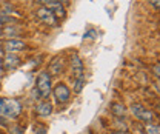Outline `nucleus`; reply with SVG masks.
Instances as JSON below:
<instances>
[{"label":"nucleus","instance_id":"f257e3e1","mask_svg":"<svg viewBox=\"0 0 160 134\" xmlns=\"http://www.w3.org/2000/svg\"><path fill=\"white\" fill-rule=\"evenodd\" d=\"M23 111V106L19 99H3V117L17 119Z\"/></svg>","mask_w":160,"mask_h":134},{"label":"nucleus","instance_id":"f03ea898","mask_svg":"<svg viewBox=\"0 0 160 134\" xmlns=\"http://www.w3.org/2000/svg\"><path fill=\"white\" fill-rule=\"evenodd\" d=\"M36 90L39 91L42 97H48L52 90V79L48 71H40L37 80H36Z\"/></svg>","mask_w":160,"mask_h":134},{"label":"nucleus","instance_id":"7ed1b4c3","mask_svg":"<svg viewBox=\"0 0 160 134\" xmlns=\"http://www.w3.org/2000/svg\"><path fill=\"white\" fill-rule=\"evenodd\" d=\"M129 111L137 120L143 122V123H152L154 122V113L151 110H148L146 106H143L142 103H132Z\"/></svg>","mask_w":160,"mask_h":134},{"label":"nucleus","instance_id":"20e7f679","mask_svg":"<svg viewBox=\"0 0 160 134\" xmlns=\"http://www.w3.org/2000/svg\"><path fill=\"white\" fill-rule=\"evenodd\" d=\"M36 16H37V19H39L42 23H45V25H48V26H52V28H57V26H59V19H57L46 6H37V8H36Z\"/></svg>","mask_w":160,"mask_h":134},{"label":"nucleus","instance_id":"39448f33","mask_svg":"<svg viewBox=\"0 0 160 134\" xmlns=\"http://www.w3.org/2000/svg\"><path fill=\"white\" fill-rule=\"evenodd\" d=\"M28 48L26 42L25 40H20V39H8L3 42V49L5 53H12V54H17L20 51H25Z\"/></svg>","mask_w":160,"mask_h":134},{"label":"nucleus","instance_id":"423d86ee","mask_svg":"<svg viewBox=\"0 0 160 134\" xmlns=\"http://www.w3.org/2000/svg\"><path fill=\"white\" fill-rule=\"evenodd\" d=\"M52 96L54 99L59 102V103H66V102H69V99H71V91H69V88L65 85V83H57L54 88H52Z\"/></svg>","mask_w":160,"mask_h":134},{"label":"nucleus","instance_id":"0eeeda50","mask_svg":"<svg viewBox=\"0 0 160 134\" xmlns=\"http://www.w3.org/2000/svg\"><path fill=\"white\" fill-rule=\"evenodd\" d=\"M69 68H71V74L74 79H79V77H85V66H83V62L80 59L79 54H72L69 59Z\"/></svg>","mask_w":160,"mask_h":134},{"label":"nucleus","instance_id":"6e6552de","mask_svg":"<svg viewBox=\"0 0 160 134\" xmlns=\"http://www.w3.org/2000/svg\"><path fill=\"white\" fill-rule=\"evenodd\" d=\"M23 34V28L19 23H11V25H5L3 29L0 31V36L6 39H19Z\"/></svg>","mask_w":160,"mask_h":134},{"label":"nucleus","instance_id":"1a4fd4ad","mask_svg":"<svg viewBox=\"0 0 160 134\" xmlns=\"http://www.w3.org/2000/svg\"><path fill=\"white\" fill-rule=\"evenodd\" d=\"M52 110H54V106H52V103L49 100H42L36 106V113L40 117H49L52 114Z\"/></svg>","mask_w":160,"mask_h":134},{"label":"nucleus","instance_id":"9d476101","mask_svg":"<svg viewBox=\"0 0 160 134\" xmlns=\"http://www.w3.org/2000/svg\"><path fill=\"white\" fill-rule=\"evenodd\" d=\"M20 65V57L17 54H12V53H6L5 57H3V68L5 70H14Z\"/></svg>","mask_w":160,"mask_h":134},{"label":"nucleus","instance_id":"9b49d317","mask_svg":"<svg viewBox=\"0 0 160 134\" xmlns=\"http://www.w3.org/2000/svg\"><path fill=\"white\" fill-rule=\"evenodd\" d=\"M57 19H63L65 16H66V9H65V6L62 5V3H59V2H49V3H46L45 5Z\"/></svg>","mask_w":160,"mask_h":134},{"label":"nucleus","instance_id":"f8f14e48","mask_svg":"<svg viewBox=\"0 0 160 134\" xmlns=\"http://www.w3.org/2000/svg\"><path fill=\"white\" fill-rule=\"evenodd\" d=\"M65 65H66V62H65V59L63 57H56L54 60H51V63H49V74H62L63 73V70H65Z\"/></svg>","mask_w":160,"mask_h":134},{"label":"nucleus","instance_id":"ddd939ff","mask_svg":"<svg viewBox=\"0 0 160 134\" xmlns=\"http://www.w3.org/2000/svg\"><path fill=\"white\" fill-rule=\"evenodd\" d=\"M111 113L116 116V117L122 119V117L126 116L128 110H126V106H125L122 102H112V103H111Z\"/></svg>","mask_w":160,"mask_h":134},{"label":"nucleus","instance_id":"4468645a","mask_svg":"<svg viewBox=\"0 0 160 134\" xmlns=\"http://www.w3.org/2000/svg\"><path fill=\"white\" fill-rule=\"evenodd\" d=\"M145 134H160L157 123H145Z\"/></svg>","mask_w":160,"mask_h":134},{"label":"nucleus","instance_id":"2eb2a0df","mask_svg":"<svg viewBox=\"0 0 160 134\" xmlns=\"http://www.w3.org/2000/svg\"><path fill=\"white\" fill-rule=\"evenodd\" d=\"M83 85H85V77H79V79H74V91L80 93L83 90Z\"/></svg>","mask_w":160,"mask_h":134},{"label":"nucleus","instance_id":"dca6fc26","mask_svg":"<svg viewBox=\"0 0 160 134\" xmlns=\"http://www.w3.org/2000/svg\"><path fill=\"white\" fill-rule=\"evenodd\" d=\"M9 134H23V130L20 128L17 123H14V125L9 126Z\"/></svg>","mask_w":160,"mask_h":134},{"label":"nucleus","instance_id":"f3484780","mask_svg":"<svg viewBox=\"0 0 160 134\" xmlns=\"http://www.w3.org/2000/svg\"><path fill=\"white\" fill-rule=\"evenodd\" d=\"M34 134H46V128L43 125H37L34 130Z\"/></svg>","mask_w":160,"mask_h":134},{"label":"nucleus","instance_id":"a211bd4d","mask_svg":"<svg viewBox=\"0 0 160 134\" xmlns=\"http://www.w3.org/2000/svg\"><path fill=\"white\" fill-rule=\"evenodd\" d=\"M146 2H148L156 11H159V0H146Z\"/></svg>","mask_w":160,"mask_h":134},{"label":"nucleus","instance_id":"6ab92c4d","mask_svg":"<svg viewBox=\"0 0 160 134\" xmlns=\"http://www.w3.org/2000/svg\"><path fill=\"white\" fill-rule=\"evenodd\" d=\"M31 97H32V99H34V100H39L40 97V94H39V91H37V90H36V88H34V90H32V93H31Z\"/></svg>","mask_w":160,"mask_h":134},{"label":"nucleus","instance_id":"aec40b11","mask_svg":"<svg viewBox=\"0 0 160 134\" xmlns=\"http://www.w3.org/2000/svg\"><path fill=\"white\" fill-rule=\"evenodd\" d=\"M32 2H36V3H39L40 6H45L46 3H49V2H54V0H32Z\"/></svg>","mask_w":160,"mask_h":134},{"label":"nucleus","instance_id":"412c9836","mask_svg":"<svg viewBox=\"0 0 160 134\" xmlns=\"http://www.w3.org/2000/svg\"><path fill=\"white\" fill-rule=\"evenodd\" d=\"M152 71H154V76L159 77V63H156V65L152 66Z\"/></svg>","mask_w":160,"mask_h":134},{"label":"nucleus","instance_id":"4be33fe9","mask_svg":"<svg viewBox=\"0 0 160 134\" xmlns=\"http://www.w3.org/2000/svg\"><path fill=\"white\" fill-rule=\"evenodd\" d=\"M0 117H3V97H0Z\"/></svg>","mask_w":160,"mask_h":134},{"label":"nucleus","instance_id":"5701e85b","mask_svg":"<svg viewBox=\"0 0 160 134\" xmlns=\"http://www.w3.org/2000/svg\"><path fill=\"white\" fill-rule=\"evenodd\" d=\"M57 2H59V3H62V5L65 6V5H68V3H69L71 0H57Z\"/></svg>","mask_w":160,"mask_h":134},{"label":"nucleus","instance_id":"b1692460","mask_svg":"<svg viewBox=\"0 0 160 134\" xmlns=\"http://www.w3.org/2000/svg\"><path fill=\"white\" fill-rule=\"evenodd\" d=\"M132 134H145V131H142V130H134Z\"/></svg>","mask_w":160,"mask_h":134},{"label":"nucleus","instance_id":"393cba45","mask_svg":"<svg viewBox=\"0 0 160 134\" xmlns=\"http://www.w3.org/2000/svg\"><path fill=\"white\" fill-rule=\"evenodd\" d=\"M116 134H126V133H123V131H117Z\"/></svg>","mask_w":160,"mask_h":134}]
</instances>
